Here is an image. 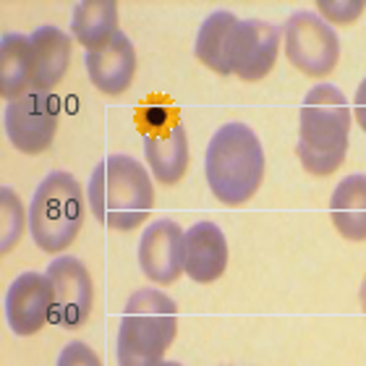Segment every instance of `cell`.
Listing matches in <instances>:
<instances>
[{"instance_id": "6da1fadb", "label": "cell", "mask_w": 366, "mask_h": 366, "mask_svg": "<svg viewBox=\"0 0 366 366\" xmlns=\"http://www.w3.org/2000/svg\"><path fill=\"white\" fill-rule=\"evenodd\" d=\"M86 204L99 225L131 233L152 214V173L131 154H107L92 170Z\"/></svg>"}, {"instance_id": "7a4b0ae2", "label": "cell", "mask_w": 366, "mask_h": 366, "mask_svg": "<svg viewBox=\"0 0 366 366\" xmlns=\"http://www.w3.org/2000/svg\"><path fill=\"white\" fill-rule=\"evenodd\" d=\"M353 110L335 84L322 81L306 92L298 115L296 157L306 173L317 178L332 176L345 162L351 144Z\"/></svg>"}, {"instance_id": "3957f363", "label": "cell", "mask_w": 366, "mask_h": 366, "mask_svg": "<svg viewBox=\"0 0 366 366\" xmlns=\"http://www.w3.org/2000/svg\"><path fill=\"white\" fill-rule=\"evenodd\" d=\"M264 149L252 126L230 121L214 131L204 152V178L217 202L241 207L264 181Z\"/></svg>"}, {"instance_id": "277c9868", "label": "cell", "mask_w": 366, "mask_h": 366, "mask_svg": "<svg viewBox=\"0 0 366 366\" xmlns=\"http://www.w3.org/2000/svg\"><path fill=\"white\" fill-rule=\"evenodd\" d=\"M178 332L176 301L157 288L134 290L118 325V366H160Z\"/></svg>"}, {"instance_id": "5b68a950", "label": "cell", "mask_w": 366, "mask_h": 366, "mask_svg": "<svg viewBox=\"0 0 366 366\" xmlns=\"http://www.w3.org/2000/svg\"><path fill=\"white\" fill-rule=\"evenodd\" d=\"M86 194L66 170L47 173L29 202V233L39 252H66L86 220Z\"/></svg>"}, {"instance_id": "8992f818", "label": "cell", "mask_w": 366, "mask_h": 366, "mask_svg": "<svg viewBox=\"0 0 366 366\" xmlns=\"http://www.w3.org/2000/svg\"><path fill=\"white\" fill-rule=\"evenodd\" d=\"M285 58L304 76L325 79L340 61V37L320 14L296 11L282 26Z\"/></svg>"}, {"instance_id": "52a82bcc", "label": "cell", "mask_w": 366, "mask_h": 366, "mask_svg": "<svg viewBox=\"0 0 366 366\" xmlns=\"http://www.w3.org/2000/svg\"><path fill=\"white\" fill-rule=\"evenodd\" d=\"M61 105L47 92H26L24 97L6 102L3 129L8 142L24 154H42L58 134Z\"/></svg>"}, {"instance_id": "ba28073f", "label": "cell", "mask_w": 366, "mask_h": 366, "mask_svg": "<svg viewBox=\"0 0 366 366\" xmlns=\"http://www.w3.org/2000/svg\"><path fill=\"white\" fill-rule=\"evenodd\" d=\"M6 322L19 337L37 335L55 314V288L47 272H21L6 290Z\"/></svg>"}, {"instance_id": "9c48e42d", "label": "cell", "mask_w": 366, "mask_h": 366, "mask_svg": "<svg viewBox=\"0 0 366 366\" xmlns=\"http://www.w3.org/2000/svg\"><path fill=\"white\" fill-rule=\"evenodd\" d=\"M45 272L55 288L53 322L63 330H81L94 306V282L86 264L76 257H58Z\"/></svg>"}, {"instance_id": "30bf717a", "label": "cell", "mask_w": 366, "mask_h": 366, "mask_svg": "<svg viewBox=\"0 0 366 366\" xmlns=\"http://www.w3.org/2000/svg\"><path fill=\"white\" fill-rule=\"evenodd\" d=\"M282 29L264 19H244L230 42V71L241 81L269 76L280 55Z\"/></svg>"}, {"instance_id": "8fae6325", "label": "cell", "mask_w": 366, "mask_h": 366, "mask_svg": "<svg viewBox=\"0 0 366 366\" xmlns=\"http://www.w3.org/2000/svg\"><path fill=\"white\" fill-rule=\"evenodd\" d=\"M183 236L176 220H152L139 238L137 259L139 269L149 282L170 285L183 274Z\"/></svg>"}, {"instance_id": "7c38bea8", "label": "cell", "mask_w": 366, "mask_h": 366, "mask_svg": "<svg viewBox=\"0 0 366 366\" xmlns=\"http://www.w3.org/2000/svg\"><path fill=\"white\" fill-rule=\"evenodd\" d=\"M228 269V241L220 225L209 220L194 222L183 236V274L199 285L220 280Z\"/></svg>"}, {"instance_id": "4fadbf2b", "label": "cell", "mask_w": 366, "mask_h": 366, "mask_svg": "<svg viewBox=\"0 0 366 366\" xmlns=\"http://www.w3.org/2000/svg\"><path fill=\"white\" fill-rule=\"evenodd\" d=\"M84 66L94 89L107 94V97H118V94H126L129 86L134 84V76H137V47L123 31H118L107 47L84 55Z\"/></svg>"}, {"instance_id": "5bb4252c", "label": "cell", "mask_w": 366, "mask_h": 366, "mask_svg": "<svg viewBox=\"0 0 366 366\" xmlns=\"http://www.w3.org/2000/svg\"><path fill=\"white\" fill-rule=\"evenodd\" d=\"M34 50V79L31 92H50L61 84L71 66V34L53 24L37 26L29 34Z\"/></svg>"}, {"instance_id": "9a60e30c", "label": "cell", "mask_w": 366, "mask_h": 366, "mask_svg": "<svg viewBox=\"0 0 366 366\" xmlns=\"http://www.w3.org/2000/svg\"><path fill=\"white\" fill-rule=\"evenodd\" d=\"M144 157L149 173L162 186L178 183L189 170V137L183 123L173 126L168 134H149L144 137Z\"/></svg>"}, {"instance_id": "2e32d148", "label": "cell", "mask_w": 366, "mask_h": 366, "mask_svg": "<svg viewBox=\"0 0 366 366\" xmlns=\"http://www.w3.org/2000/svg\"><path fill=\"white\" fill-rule=\"evenodd\" d=\"M330 220L345 241H366V173H351L330 197Z\"/></svg>"}, {"instance_id": "e0dca14e", "label": "cell", "mask_w": 366, "mask_h": 366, "mask_svg": "<svg viewBox=\"0 0 366 366\" xmlns=\"http://www.w3.org/2000/svg\"><path fill=\"white\" fill-rule=\"evenodd\" d=\"M34 79V50L31 39L21 31H6L0 37V97L6 102L31 92Z\"/></svg>"}, {"instance_id": "ac0fdd59", "label": "cell", "mask_w": 366, "mask_h": 366, "mask_svg": "<svg viewBox=\"0 0 366 366\" xmlns=\"http://www.w3.org/2000/svg\"><path fill=\"white\" fill-rule=\"evenodd\" d=\"M238 19L233 11H212L204 21L199 24L197 42H194V55L204 63L207 69L220 74V76H230V42L236 34Z\"/></svg>"}, {"instance_id": "d6986e66", "label": "cell", "mask_w": 366, "mask_h": 366, "mask_svg": "<svg viewBox=\"0 0 366 366\" xmlns=\"http://www.w3.org/2000/svg\"><path fill=\"white\" fill-rule=\"evenodd\" d=\"M74 39L86 53L107 47L118 34V3L115 0H81L71 14Z\"/></svg>"}, {"instance_id": "ffe728a7", "label": "cell", "mask_w": 366, "mask_h": 366, "mask_svg": "<svg viewBox=\"0 0 366 366\" xmlns=\"http://www.w3.org/2000/svg\"><path fill=\"white\" fill-rule=\"evenodd\" d=\"M29 228V207H24L11 186H0V252L8 254Z\"/></svg>"}, {"instance_id": "44dd1931", "label": "cell", "mask_w": 366, "mask_h": 366, "mask_svg": "<svg viewBox=\"0 0 366 366\" xmlns=\"http://www.w3.org/2000/svg\"><path fill=\"white\" fill-rule=\"evenodd\" d=\"M178 123H181L178 113L162 99H149L137 113V126L144 137H149V134H168Z\"/></svg>"}, {"instance_id": "7402d4cb", "label": "cell", "mask_w": 366, "mask_h": 366, "mask_svg": "<svg viewBox=\"0 0 366 366\" xmlns=\"http://www.w3.org/2000/svg\"><path fill=\"white\" fill-rule=\"evenodd\" d=\"M317 11L330 26L332 24H351L366 11V0H320Z\"/></svg>"}, {"instance_id": "603a6c76", "label": "cell", "mask_w": 366, "mask_h": 366, "mask_svg": "<svg viewBox=\"0 0 366 366\" xmlns=\"http://www.w3.org/2000/svg\"><path fill=\"white\" fill-rule=\"evenodd\" d=\"M55 366H102V361H99V356L92 351L86 343L71 340V343L63 345V351H61V356H58V364Z\"/></svg>"}, {"instance_id": "cb8c5ba5", "label": "cell", "mask_w": 366, "mask_h": 366, "mask_svg": "<svg viewBox=\"0 0 366 366\" xmlns=\"http://www.w3.org/2000/svg\"><path fill=\"white\" fill-rule=\"evenodd\" d=\"M353 118L359 123V129L366 134V79H361V84L356 86V94H353Z\"/></svg>"}, {"instance_id": "d4e9b609", "label": "cell", "mask_w": 366, "mask_h": 366, "mask_svg": "<svg viewBox=\"0 0 366 366\" xmlns=\"http://www.w3.org/2000/svg\"><path fill=\"white\" fill-rule=\"evenodd\" d=\"M359 304H361V309L366 312V274H364V280H361V288H359Z\"/></svg>"}, {"instance_id": "484cf974", "label": "cell", "mask_w": 366, "mask_h": 366, "mask_svg": "<svg viewBox=\"0 0 366 366\" xmlns=\"http://www.w3.org/2000/svg\"><path fill=\"white\" fill-rule=\"evenodd\" d=\"M160 366H183V364H178V361H162Z\"/></svg>"}]
</instances>
